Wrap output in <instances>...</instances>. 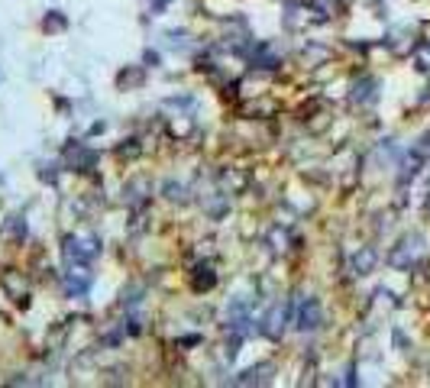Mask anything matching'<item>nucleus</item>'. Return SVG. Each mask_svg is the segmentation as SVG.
<instances>
[{
    "mask_svg": "<svg viewBox=\"0 0 430 388\" xmlns=\"http://www.w3.org/2000/svg\"><path fill=\"white\" fill-rule=\"evenodd\" d=\"M65 26V16H58L56 10H52V16H45V29H62Z\"/></svg>",
    "mask_w": 430,
    "mask_h": 388,
    "instance_id": "f8f14e48",
    "label": "nucleus"
},
{
    "mask_svg": "<svg viewBox=\"0 0 430 388\" xmlns=\"http://www.w3.org/2000/svg\"><path fill=\"white\" fill-rule=\"evenodd\" d=\"M418 256H420V240L418 237H407V240H401V246L392 252V265H398V269H411V263H414Z\"/></svg>",
    "mask_w": 430,
    "mask_h": 388,
    "instance_id": "7ed1b4c3",
    "label": "nucleus"
},
{
    "mask_svg": "<svg viewBox=\"0 0 430 388\" xmlns=\"http://www.w3.org/2000/svg\"><path fill=\"white\" fill-rule=\"evenodd\" d=\"M372 88H375V81H372V78H362L359 84L353 88V101H356V104L372 101V97H375V91H372Z\"/></svg>",
    "mask_w": 430,
    "mask_h": 388,
    "instance_id": "0eeeda50",
    "label": "nucleus"
},
{
    "mask_svg": "<svg viewBox=\"0 0 430 388\" xmlns=\"http://www.w3.org/2000/svg\"><path fill=\"white\" fill-rule=\"evenodd\" d=\"M414 62H418V71H424V75H427V71H430V43H424V46L418 49Z\"/></svg>",
    "mask_w": 430,
    "mask_h": 388,
    "instance_id": "9d476101",
    "label": "nucleus"
},
{
    "mask_svg": "<svg viewBox=\"0 0 430 388\" xmlns=\"http://www.w3.org/2000/svg\"><path fill=\"white\" fill-rule=\"evenodd\" d=\"M375 259H379V256H375V250H369V246L356 252V259H353V269H356V275H369V272H372Z\"/></svg>",
    "mask_w": 430,
    "mask_h": 388,
    "instance_id": "20e7f679",
    "label": "nucleus"
},
{
    "mask_svg": "<svg viewBox=\"0 0 430 388\" xmlns=\"http://www.w3.org/2000/svg\"><path fill=\"white\" fill-rule=\"evenodd\" d=\"M165 197H169V201H184V188L175 182H165Z\"/></svg>",
    "mask_w": 430,
    "mask_h": 388,
    "instance_id": "9b49d317",
    "label": "nucleus"
},
{
    "mask_svg": "<svg viewBox=\"0 0 430 388\" xmlns=\"http://www.w3.org/2000/svg\"><path fill=\"white\" fill-rule=\"evenodd\" d=\"M194 288H198V291H207V288H214V282H217V275H214V269H211V265H198V269H194Z\"/></svg>",
    "mask_w": 430,
    "mask_h": 388,
    "instance_id": "423d86ee",
    "label": "nucleus"
},
{
    "mask_svg": "<svg viewBox=\"0 0 430 388\" xmlns=\"http://www.w3.org/2000/svg\"><path fill=\"white\" fill-rule=\"evenodd\" d=\"M324 324V311H320V301L317 298H307L301 311H298V327L301 330H317Z\"/></svg>",
    "mask_w": 430,
    "mask_h": 388,
    "instance_id": "f03ea898",
    "label": "nucleus"
},
{
    "mask_svg": "<svg viewBox=\"0 0 430 388\" xmlns=\"http://www.w3.org/2000/svg\"><path fill=\"white\" fill-rule=\"evenodd\" d=\"M265 372H272V365H259V369H249V372H243V376L237 378V385H252V382H269L265 378Z\"/></svg>",
    "mask_w": 430,
    "mask_h": 388,
    "instance_id": "6e6552de",
    "label": "nucleus"
},
{
    "mask_svg": "<svg viewBox=\"0 0 430 388\" xmlns=\"http://www.w3.org/2000/svg\"><path fill=\"white\" fill-rule=\"evenodd\" d=\"M285 317H288V308H275L269 314V317H265V327H262V330L269 333V337H278V333H282V327H285Z\"/></svg>",
    "mask_w": 430,
    "mask_h": 388,
    "instance_id": "39448f33",
    "label": "nucleus"
},
{
    "mask_svg": "<svg viewBox=\"0 0 430 388\" xmlns=\"http://www.w3.org/2000/svg\"><path fill=\"white\" fill-rule=\"evenodd\" d=\"M97 252L101 250H97V243L94 240H81V237H68L65 240V259L68 263H75V265L91 263Z\"/></svg>",
    "mask_w": 430,
    "mask_h": 388,
    "instance_id": "f257e3e1",
    "label": "nucleus"
},
{
    "mask_svg": "<svg viewBox=\"0 0 430 388\" xmlns=\"http://www.w3.org/2000/svg\"><path fill=\"white\" fill-rule=\"evenodd\" d=\"M65 285H68V295H75V298H78V295H84V291H88L91 278H88V275H68V282H65Z\"/></svg>",
    "mask_w": 430,
    "mask_h": 388,
    "instance_id": "1a4fd4ad",
    "label": "nucleus"
}]
</instances>
